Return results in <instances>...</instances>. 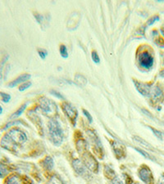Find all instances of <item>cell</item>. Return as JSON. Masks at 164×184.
<instances>
[{"mask_svg":"<svg viewBox=\"0 0 164 184\" xmlns=\"http://www.w3.org/2000/svg\"><path fill=\"white\" fill-rule=\"evenodd\" d=\"M26 135L20 129L14 128L5 134L1 141L2 147L11 151H16V147L23 144L26 141Z\"/></svg>","mask_w":164,"mask_h":184,"instance_id":"obj_1","label":"cell"},{"mask_svg":"<svg viewBox=\"0 0 164 184\" xmlns=\"http://www.w3.org/2000/svg\"><path fill=\"white\" fill-rule=\"evenodd\" d=\"M49 130L50 140L56 146H60L63 140V132L59 122L52 119L49 122Z\"/></svg>","mask_w":164,"mask_h":184,"instance_id":"obj_2","label":"cell"},{"mask_svg":"<svg viewBox=\"0 0 164 184\" xmlns=\"http://www.w3.org/2000/svg\"><path fill=\"white\" fill-rule=\"evenodd\" d=\"M82 155H83V159H84V163H85V167L88 168L90 171L97 173L98 170V162L94 158V156L89 152L86 151L85 152H83Z\"/></svg>","mask_w":164,"mask_h":184,"instance_id":"obj_3","label":"cell"},{"mask_svg":"<svg viewBox=\"0 0 164 184\" xmlns=\"http://www.w3.org/2000/svg\"><path fill=\"white\" fill-rule=\"evenodd\" d=\"M138 61L142 67L144 68H150L154 64V57L150 53L146 51L142 52L138 56Z\"/></svg>","mask_w":164,"mask_h":184,"instance_id":"obj_4","label":"cell"},{"mask_svg":"<svg viewBox=\"0 0 164 184\" xmlns=\"http://www.w3.org/2000/svg\"><path fill=\"white\" fill-rule=\"evenodd\" d=\"M139 177L145 184H154L153 174L147 166H142L139 170Z\"/></svg>","mask_w":164,"mask_h":184,"instance_id":"obj_5","label":"cell"},{"mask_svg":"<svg viewBox=\"0 0 164 184\" xmlns=\"http://www.w3.org/2000/svg\"><path fill=\"white\" fill-rule=\"evenodd\" d=\"M62 111H64L65 115L70 119V120L72 122L73 125L75 124V120L77 118V111L71 104H69L67 102H63L62 105Z\"/></svg>","mask_w":164,"mask_h":184,"instance_id":"obj_6","label":"cell"},{"mask_svg":"<svg viewBox=\"0 0 164 184\" xmlns=\"http://www.w3.org/2000/svg\"><path fill=\"white\" fill-rule=\"evenodd\" d=\"M89 137L90 138V140L92 141V144H93V149L95 150V153L99 155L100 157H102V155L100 153L103 152V150H102V146H101V142L99 141L98 138L96 137V135L95 134V133L93 132L89 131Z\"/></svg>","mask_w":164,"mask_h":184,"instance_id":"obj_7","label":"cell"},{"mask_svg":"<svg viewBox=\"0 0 164 184\" xmlns=\"http://www.w3.org/2000/svg\"><path fill=\"white\" fill-rule=\"evenodd\" d=\"M112 148H113V151H114V153L116 155V156L120 159V158H122L125 156V148L124 146L118 142V141H114L112 143Z\"/></svg>","mask_w":164,"mask_h":184,"instance_id":"obj_8","label":"cell"},{"mask_svg":"<svg viewBox=\"0 0 164 184\" xmlns=\"http://www.w3.org/2000/svg\"><path fill=\"white\" fill-rule=\"evenodd\" d=\"M30 79V75H29V74H22L21 76H18L16 79H15L13 81H11L8 84V87L9 88H13V87L18 85V84L25 83L26 80H28Z\"/></svg>","mask_w":164,"mask_h":184,"instance_id":"obj_9","label":"cell"},{"mask_svg":"<svg viewBox=\"0 0 164 184\" xmlns=\"http://www.w3.org/2000/svg\"><path fill=\"white\" fill-rule=\"evenodd\" d=\"M133 181L127 174H121L119 177H114L112 183L113 184H132Z\"/></svg>","mask_w":164,"mask_h":184,"instance_id":"obj_10","label":"cell"},{"mask_svg":"<svg viewBox=\"0 0 164 184\" xmlns=\"http://www.w3.org/2000/svg\"><path fill=\"white\" fill-rule=\"evenodd\" d=\"M73 167L75 169V170L76 171V173H78L81 176H85V174H87V171L85 169V166L82 164L80 160L76 159L73 161Z\"/></svg>","mask_w":164,"mask_h":184,"instance_id":"obj_11","label":"cell"},{"mask_svg":"<svg viewBox=\"0 0 164 184\" xmlns=\"http://www.w3.org/2000/svg\"><path fill=\"white\" fill-rule=\"evenodd\" d=\"M134 84H135V86L137 88L138 91L140 92L142 95L144 96H150V88L145 84H143V83H139L134 81Z\"/></svg>","mask_w":164,"mask_h":184,"instance_id":"obj_12","label":"cell"},{"mask_svg":"<svg viewBox=\"0 0 164 184\" xmlns=\"http://www.w3.org/2000/svg\"><path fill=\"white\" fill-rule=\"evenodd\" d=\"M41 166H42L44 169L46 170H51L52 168H53V161L50 156H47L41 162Z\"/></svg>","mask_w":164,"mask_h":184,"instance_id":"obj_13","label":"cell"},{"mask_svg":"<svg viewBox=\"0 0 164 184\" xmlns=\"http://www.w3.org/2000/svg\"><path fill=\"white\" fill-rule=\"evenodd\" d=\"M40 107L45 113H52V107H51V102L45 98H42L40 100Z\"/></svg>","mask_w":164,"mask_h":184,"instance_id":"obj_14","label":"cell"},{"mask_svg":"<svg viewBox=\"0 0 164 184\" xmlns=\"http://www.w3.org/2000/svg\"><path fill=\"white\" fill-rule=\"evenodd\" d=\"M5 184H24V183L19 176L13 174L7 177V179L5 180Z\"/></svg>","mask_w":164,"mask_h":184,"instance_id":"obj_15","label":"cell"},{"mask_svg":"<svg viewBox=\"0 0 164 184\" xmlns=\"http://www.w3.org/2000/svg\"><path fill=\"white\" fill-rule=\"evenodd\" d=\"M133 140H134V141H135V142H137V143H139V144L140 145L141 147H143L147 148V149H150V150H152V149H153V147H152L148 143L147 141H144V139H142V138H140V137H137V136H134V138H133Z\"/></svg>","mask_w":164,"mask_h":184,"instance_id":"obj_16","label":"cell"},{"mask_svg":"<svg viewBox=\"0 0 164 184\" xmlns=\"http://www.w3.org/2000/svg\"><path fill=\"white\" fill-rule=\"evenodd\" d=\"M26 106H27V104H23L22 106H21L19 108H18V110H17V111H16L15 113H13V115H12V116H11V119L17 118L18 116H20V115H21L23 112H24V111L26 110Z\"/></svg>","mask_w":164,"mask_h":184,"instance_id":"obj_17","label":"cell"},{"mask_svg":"<svg viewBox=\"0 0 164 184\" xmlns=\"http://www.w3.org/2000/svg\"><path fill=\"white\" fill-rule=\"evenodd\" d=\"M104 171H105V175H106L108 178H114L115 177L114 170H112L109 166H105Z\"/></svg>","mask_w":164,"mask_h":184,"instance_id":"obj_18","label":"cell"},{"mask_svg":"<svg viewBox=\"0 0 164 184\" xmlns=\"http://www.w3.org/2000/svg\"><path fill=\"white\" fill-rule=\"evenodd\" d=\"M8 174V169L6 165L0 164V177H4Z\"/></svg>","mask_w":164,"mask_h":184,"instance_id":"obj_19","label":"cell"},{"mask_svg":"<svg viewBox=\"0 0 164 184\" xmlns=\"http://www.w3.org/2000/svg\"><path fill=\"white\" fill-rule=\"evenodd\" d=\"M59 51H60L61 56L63 58H67L68 57V53H67V49H66V47L65 45H61L60 48H59Z\"/></svg>","mask_w":164,"mask_h":184,"instance_id":"obj_20","label":"cell"},{"mask_svg":"<svg viewBox=\"0 0 164 184\" xmlns=\"http://www.w3.org/2000/svg\"><path fill=\"white\" fill-rule=\"evenodd\" d=\"M0 97L2 98V101L3 102H8L11 99V96L8 94V93H6V92H0Z\"/></svg>","mask_w":164,"mask_h":184,"instance_id":"obj_21","label":"cell"},{"mask_svg":"<svg viewBox=\"0 0 164 184\" xmlns=\"http://www.w3.org/2000/svg\"><path fill=\"white\" fill-rule=\"evenodd\" d=\"M149 128H150L151 130L153 131L154 135H155V136H156L158 139H161V140L163 139V133H162V132L158 131V130H157V129H155V128H152V127H149Z\"/></svg>","mask_w":164,"mask_h":184,"instance_id":"obj_22","label":"cell"},{"mask_svg":"<svg viewBox=\"0 0 164 184\" xmlns=\"http://www.w3.org/2000/svg\"><path fill=\"white\" fill-rule=\"evenodd\" d=\"M48 184H64V183H63L62 181L59 179L58 177H56V176H53V177H52V178L49 180Z\"/></svg>","mask_w":164,"mask_h":184,"instance_id":"obj_23","label":"cell"},{"mask_svg":"<svg viewBox=\"0 0 164 184\" xmlns=\"http://www.w3.org/2000/svg\"><path fill=\"white\" fill-rule=\"evenodd\" d=\"M30 86H31V83H30V82L23 83V84H21V86L19 87V91H21V92H23V91H25L26 89H27L28 88H30Z\"/></svg>","mask_w":164,"mask_h":184,"instance_id":"obj_24","label":"cell"},{"mask_svg":"<svg viewBox=\"0 0 164 184\" xmlns=\"http://www.w3.org/2000/svg\"><path fill=\"white\" fill-rule=\"evenodd\" d=\"M7 58H8V56H7V55H6V56H3V59H2V61L0 62V78H1V76H2V71H3V66L4 65V63L7 62Z\"/></svg>","mask_w":164,"mask_h":184,"instance_id":"obj_25","label":"cell"},{"mask_svg":"<svg viewBox=\"0 0 164 184\" xmlns=\"http://www.w3.org/2000/svg\"><path fill=\"white\" fill-rule=\"evenodd\" d=\"M91 56H92V59H93V61H94L95 63L99 62V61H100V60H99V56H98V53H96L95 51H93V52H92Z\"/></svg>","mask_w":164,"mask_h":184,"instance_id":"obj_26","label":"cell"},{"mask_svg":"<svg viewBox=\"0 0 164 184\" xmlns=\"http://www.w3.org/2000/svg\"><path fill=\"white\" fill-rule=\"evenodd\" d=\"M135 151H137L139 153H140V154L143 155L145 158H148V159H149V160H152V161H153V158L151 157L150 155L148 154V153H147V152L142 151V150H140V149H138V148H135Z\"/></svg>","mask_w":164,"mask_h":184,"instance_id":"obj_27","label":"cell"},{"mask_svg":"<svg viewBox=\"0 0 164 184\" xmlns=\"http://www.w3.org/2000/svg\"><path fill=\"white\" fill-rule=\"evenodd\" d=\"M158 20H159V17L158 16H154V17H152V18H150L149 20L148 21L147 25L148 26H152L155 21H157Z\"/></svg>","mask_w":164,"mask_h":184,"instance_id":"obj_28","label":"cell"},{"mask_svg":"<svg viewBox=\"0 0 164 184\" xmlns=\"http://www.w3.org/2000/svg\"><path fill=\"white\" fill-rule=\"evenodd\" d=\"M38 53H39V56H40V57L44 60L45 59L46 56H47V55H48V53L46 52L45 50H44V49H39Z\"/></svg>","mask_w":164,"mask_h":184,"instance_id":"obj_29","label":"cell"},{"mask_svg":"<svg viewBox=\"0 0 164 184\" xmlns=\"http://www.w3.org/2000/svg\"><path fill=\"white\" fill-rule=\"evenodd\" d=\"M21 121H13V122H11V123H8L7 125H6V126H4L3 129H6V128H9V127H11V126H13V125H18V124H21Z\"/></svg>","mask_w":164,"mask_h":184,"instance_id":"obj_30","label":"cell"},{"mask_svg":"<svg viewBox=\"0 0 164 184\" xmlns=\"http://www.w3.org/2000/svg\"><path fill=\"white\" fill-rule=\"evenodd\" d=\"M51 94H52L53 96H55V97H58V98L60 99H64V97H62V94H61L60 92H57V91H53V90H52V91H51Z\"/></svg>","mask_w":164,"mask_h":184,"instance_id":"obj_31","label":"cell"},{"mask_svg":"<svg viewBox=\"0 0 164 184\" xmlns=\"http://www.w3.org/2000/svg\"><path fill=\"white\" fill-rule=\"evenodd\" d=\"M83 113H84L85 116L87 117V119H89V123H92V116L90 115V114H89L87 111H85V110H83Z\"/></svg>","mask_w":164,"mask_h":184,"instance_id":"obj_32","label":"cell"},{"mask_svg":"<svg viewBox=\"0 0 164 184\" xmlns=\"http://www.w3.org/2000/svg\"><path fill=\"white\" fill-rule=\"evenodd\" d=\"M158 184H164V175L160 177V179L158 181Z\"/></svg>","mask_w":164,"mask_h":184,"instance_id":"obj_33","label":"cell"},{"mask_svg":"<svg viewBox=\"0 0 164 184\" xmlns=\"http://www.w3.org/2000/svg\"><path fill=\"white\" fill-rule=\"evenodd\" d=\"M160 76H162V77H164V69L163 70H162V71H161V73H160Z\"/></svg>","mask_w":164,"mask_h":184,"instance_id":"obj_34","label":"cell"},{"mask_svg":"<svg viewBox=\"0 0 164 184\" xmlns=\"http://www.w3.org/2000/svg\"><path fill=\"white\" fill-rule=\"evenodd\" d=\"M161 32H162V34L164 35V26L162 27V29H161Z\"/></svg>","mask_w":164,"mask_h":184,"instance_id":"obj_35","label":"cell"},{"mask_svg":"<svg viewBox=\"0 0 164 184\" xmlns=\"http://www.w3.org/2000/svg\"><path fill=\"white\" fill-rule=\"evenodd\" d=\"M2 113H3V108H2V106H0V115H1Z\"/></svg>","mask_w":164,"mask_h":184,"instance_id":"obj_36","label":"cell"}]
</instances>
